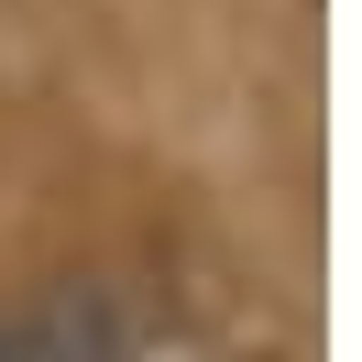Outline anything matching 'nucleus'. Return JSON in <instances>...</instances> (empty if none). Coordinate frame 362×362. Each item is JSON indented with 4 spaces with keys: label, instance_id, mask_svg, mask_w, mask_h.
<instances>
[{
    "label": "nucleus",
    "instance_id": "nucleus-1",
    "mask_svg": "<svg viewBox=\"0 0 362 362\" xmlns=\"http://www.w3.org/2000/svg\"><path fill=\"white\" fill-rule=\"evenodd\" d=\"M0 362H11V351H0Z\"/></svg>",
    "mask_w": 362,
    "mask_h": 362
}]
</instances>
